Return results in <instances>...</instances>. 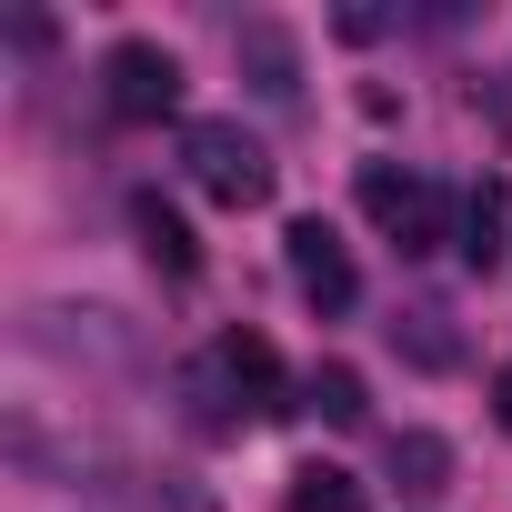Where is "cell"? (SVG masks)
I'll return each instance as SVG.
<instances>
[{"instance_id": "cell-4", "label": "cell", "mask_w": 512, "mask_h": 512, "mask_svg": "<svg viewBox=\"0 0 512 512\" xmlns=\"http://www.w3.org/2000/svg\"><path fill=\"white\" fill-rule=\"evenodd\" d=\"M362 211H372V231L402 241V251H432V241H442V191H432L422 171H402V161H362Z\"/></svg>"}, {"instance_id": "cell-10", "label": "cell", "mask_w": 512, "mask_h": 512, "mask_svg": "<svg viewBox=\"0 0 512 512\" xmlns=\"http://www.w3.org/2000/svg\"><path fill=\"white\" fill-rule=\"evenodd\" d=\"M282 512H372V492H362L352 472L312 462V472H292V502H282Z\"/></svg>"}, {"instance_id": "cell-14", "label": "cell", "mask_w": 512, "mask_h": 512, "mask_svg": "<svg viewBox=\"0 0 512 512\" xmlns=\"http://www.w3.org/2000/svg\"><path fill=\"white\" fill-rule=\"evenodd\" d=\"M492 422H502V432H512V362H502V372H492Z\"/></svg>"}, {"instance_id": "cell-11", "label": "cell", "mask_w": 512, "mask_h": 512, "mask_svg": "<svg viewBox=\"0 0 512 512\" xmlns=\"http://www.w3.org/2000/svg\"><path fill=\"white\" fill-rule=\"evenodd\" d=\"M302 402H312L322 422H342V432H352V422L372 412V402H362V372H352V362H322V372L302 382Z\"/></svg>"}, {"instance_id": "cell-7", "label": "cell", "mask_w": 512, "mask_h": 512, "mask_svg": "<svg viewBox=\"0 0 512 512\" xmlns=\"http://www.w3.org/2000/svg\"><path fill=\"white\" fill-rule=\"evenodd\" d=\"M131 231H141V251H151V272H171V282L201 272V241H191V221H181L161 191H131Z\"/></svg>"}, {"instance_id": "cell-5", "label": "cell", "mask_w": 512, "mask_h": 512, "mask_svg": "<svg viewBox=\"0 0 512 512\" xmlns=\"http://www.w3.org/2000/svg\"><path fill=\"white\" fill-rule=\"evenodd\" d=\"M282 262H292V282H302L312 312H352V302H362V272H352V251H342V231H332L322 211L282 231Z\"/></svg>"}, {"instance_id": "cell-8", "label": "cell", "mask_w": 512, "mask_h": 512, "mask_svg": "<svg viewBox=\"0 0 512 512\" xmlns=\"http://www.w3.org/2000/svg\"><path fill=\"white\" fill-rule=\"evenodd\" d=\"M502 241H512V191L482 171V181L462 191V262H472V272H492V262H502Z\"/></svg>"}, {"instance_id": "cell-13", "label": "cell", "mask_w": 512, "mask_h": 512, "mask_svg": "<svg viewBox=\"0 0 512 512\" xmlns=\"http://www.w3.org/2000/svg\"><path fill=\"white\" fill-rule=\"evenodd\" d=\"M392 21H402V11H372V0H352V11H332V31H342V41H382Z\"/></svg>"}, {"instance_id": "cell-2", "label": "cell", "mask_w": 512, "mask_h": 512, "mask_svg": "<svg viewBox=\"0 0 512 512\" xmlns=\"http://www.w3.org/2000/svg\"><path fill=\"white\" fill-rule=\"evenodd\" d=\"M181 171H191V191H201V201H221V211H262V201H272V181H282V171H272V151L251 141L241 121H191V131H181Z\"/></svg>"}, {"instance_id": "cell-1", "label": "cell", "mask_w": 512, "mask_h": 512, "mask_svg": "<svg viewBox=\"0 0 512 512\" xmlns=\"http://www.w3.org/2000/svg\"><path fill=\"white\" fill-rule=\"evenodd\" d=\"M181 412L201 432H251V422H272L282 412V352L262 332H221L181 362Z\"/></svg>"}, {"instance_id": "cell-3", "label": "cell", "mask_w": 512, "mask_h": 512, "mask_svg": "<svg viewBox=\"0 0 512 512\" xmlns=\"http://www.w3.org/2000/svg\"><path fill=\"white\" fill-rule=\"evenodd\" d=\"M101 101H111V121L151 131V121L181 111V61H171L161 41H111V61H101Z\"/></svg>"}, {"instance_id": "cell-9", "label": "cell", "mask_w": 512, "mask_h": 512, "mask_svg": "<svg viewBox=\"0 0 512 512\" xmlns=\"http://www.w3.org/2000/svg\"><path fill=\"white\" fill-rule=\"evenodd\" d=\"M392 482H402L412 502L452 492V442H442V432H392Z\"/></svg>"}, {"instance_id": "cell-6", "label": "cell", "mask_w": 512, "mask_h": 512, "mask_svg": "<svg viewBox=\"0 0 512 512\" xmlns=\"http://www.w3.org/2000/svg\"><path fill=\"white\" fill-rule=\"evenodd\" d=\"M231 51H241V81L262 91L272 111H292V101H302V51H292V31H282V21H241V41H231Z\"/></svg>"}, {"instance_id": "cell-12", "label": "cell", "mask_w": 512, "mask_h": 512, "mask_svg": "<svg viewBox=\"0 0 512 512\" xmlns=\"http://www.w3.org/2000/svg\"><path fill=\"white\" fill-rule=\"evenodd\" d=\"M392 342H402L422 372H452V362H462V342L442 332V312H402V322H392Z\"/></svg>"}]
</instances>
